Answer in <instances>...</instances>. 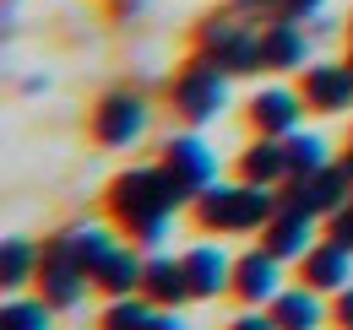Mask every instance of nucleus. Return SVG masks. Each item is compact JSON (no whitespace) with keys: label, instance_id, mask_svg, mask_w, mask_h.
I'll return each mask as SVG.
<instances>
[{"label":"nucleus","instance_id":"6","mask_svg":"<svg viewBox=\"0 0 353 330\" xmlns=\"http://www.w3.org/2000/svg\"><path fill=\"white\" fill-rule=\"evenodd\" d=\"M288 201L305 206L310 217H332V211H343L353 201L348 168H343V163H326V168H315L310 179H288Z\"/></svg>","mask_w":353,"mask_h":330},{"label":"nucleus","instance_id":"12","mask_svg":"<svg viewBox=\"0 0 353 330\" xmlns=\"http://www.w3.org/2000/svg\"><path fill=\"white\" fill-rule=\"evenodd\" d=\"M185 276H190V292L196 298H218L223 287H234V265L218 244H196L185 254Z\"/></svg>","mask_w":353,"mask_h":330},{"label":"nucleus","instance_id":"7","mask_svg":"<svg viewBox=\"0 0 353 330\" xmlns=\"http://www.w3.org/2000/svg\"><path fill=\"white\" fill-rule=\"evenodd\" d=\"M141 124H147V103H141L136 92H114V98H103V103H98L92 130H98V141H103V146H131L136 135H141Z\"/></svg>","mask_w":353,"mask_h":330},{"label":"nucleus","instance_id":"20","mask_svg":"<svg viewBox=\"0 0 353 330\" xmlns=\"http://www.w3.org/2000/svg\"><path fill=\"white\" fill-rule=\"evenodd\" d=\"M44 265V249H33L28 239H6V254H0V282L6 287H22L28 276H39Z\"/></svg>","mask_w":353,"mask_h":330},{"label":"nucleus","instance_id":"26","mask_svg":"<svg viewBox=\"0 0 353 330\" xmlns=\"http://www.w3.org/2000/svg\"><path fill=\"white\" fill-rule=\"evenodd\" d=\"M332 244H343L353 254V201L343 211H332Z\"/></svg>","mask_w":353,"mask_h":330},{"label":"nucleus","instance_id":"30","mask_svg":"<svg viewBox=\"0 0 353 330\" xmlns=\"http://www.w3.org/2000/svg\"><path fill=\"white\" fill-rule=\"evenodd\" d=\"M152 330H179V320L169 314V309H163V314H152Z\"/></svg>","mask_w":353,"mask_h":330},{"label":"nucleus","instance_id":"28","mask_svg":"<svg viewBox=\"0 0 353 330\" xmlns=\"http://www.w3.org/2000/svg\"><path fill=\"white\" fill-rule=\"evenodd\" d=\"M228 330H277V320H272V314H239Z\"/></svg>","mask_w":353,"mask_h":330},{"label":"nucleus","instance_id":"1","mask_svg":"<svg viewBox=\"0 0 353 330\" xmlns=\"http://www.w3.org/2000/svg\"><path fill=\"white\" fill-rule=\"evenodd\" d=\"M272 190L266 184H207L201 195H196V217H201V228H212V233H250V228H266L272 222Z\"/></svg>","mask_w":353,"mask_h":330},{"label":"nucleus","instance_id":"19","mask_svg":"<svg viewBox=\"0 0 353 330\" xmlns=\"http://www.w3.org/2000/svg\"><path fill=\"white\" fill-rule=\"evenodd\" d=\"M141 276H147V265L136 260V254H125V249H114L98 271H92V282L109 292V298H125V292H136L141 287Z\"/></svg>","mask_w":353,"mask_h":330},{"label":"nucleus","instance_id":"11","mask_svg":"<svg viewBox=\"0 0 353 330\" xmlns=\"http://www.w3.org/2000/svg\"><path fill=\"white\" fill-rule=\"evenodd\" d=\"M305 103L321 109V114L353 109V65H315L305 76Z\"/></svg>","mask_w":353,"mask_h":330},{"label":"nucleus","instance_id":"21","mask_svg":"<svg viewBox=\"0 0 353 330\" xmlns=\"http://www.w3.org/2000/svg\"><path fill=\"white\" fill-rule=\"evenodd\" d=\"M288 141V179H310L315 168H326V141L321 135H283Z\"/></svg>","mask_w":353,"mask_h":330},{"label":"nucleus","instance_id":"18","mask_svg":"<svg viewBox=\"0 0 353 330\" xmlns=\"http://www.w3.org/2000/svg\"><path fill=\"white\" fill-rule=\"evenodd\" d=\"M272 320L277 330H315L321 325V303H315V287H288L272 298Z\"/></svg>","mask_w":353,"mask_h":330},{"label":"nucleus","instance_id":"8","mask_svg":"<svg viewBox=\"0 0 353 330\" xmlns=\"http://www.w3.org/2000/svg\"><path fill=\"white\" fill-rule=\"evenodd\" d=\"M277 271H283V260L266 244L250 249V254H239V260H234V287H239V298H245V303H272V298L283 292V276H277Z\"/></svg>","mask_w":353,"mask_h":330},{"label":"nucleus","instance_id":"10","mask_svg":"<svg viewBox=\"0 0 353 330\" xmlns=\"http://www.w3.org/2000/svg\"><path fill=\"white\" fill-rule=\"evenodd\" d=\"M266 249L277 254V260H305L310 249V211L294 206V201H283V206L272 211V222H266Z\"/></svg>","mask_w":353,"mask_h":330},{"label":"nucleus","instance_id":"31","mask_svg":"<svg viewBox=\"0 0 353 330\" xmlns=\"http://www.w3.org/2000/svg\"><path fill=\"white\" fill-rule=\"evenodd\" d=\"M343 168H348V179H353V152H348V157H343Z\"/></svg>","mask_w":353,"mask_h":330},{"label":"nucleus","instance_id":"15","mask_svg":"<svg viewBox=\"0 0 353 330\" xmlns=\"http://www.w3.org/2000/svg\"><path fill=\"white\" fill-rule=\"evenodd\" d=\"M141 287H147L152 303H163V309H179L185 298H196V292H190V276H185V260H147Z\"/></svg>","mask_w":353,"mask_h":330},{"label":"nucleus","instance_id":"32","mask_svg":"<svg viewBox=\"0 0 353 330\" xmlns=\"http://www.w3.org/2000/svg\"><path fill=\"white\" fill-rule=\"evenodd\" d=\"M348 65H353V60H348Z\"/></svg>","mask_w":353,"mask_h":330},{"label":"nucleus","instance_id":"2","mask_svg":"<svg viewBox=\"0 0 353 330\" xmlns=\"http://www.w3.org/2000/svg\"><path fill=\"white\" fill-rule=\"evenodd\" d=\"M179 201H196L185 184H179L169 168H131L114 179V211L136 222V217H158V211H174Z\"/></svg>","mask_w":353,"mask_h":330},{"label":"nucleus","instance_id":"23","mask_svg":"<svg viewBox=\"0 0 353 330\" xmlns=\"http://www.w3.org/2000/svg\"><path fill=\"white\" fill-rule=\"evenodd\" d=\"M49 309H54L49 298H28V303L11 298L6 314H0V330H49Z\"/></svg>","mask_w":353,"mask_h":330},{"label":"nucleus","instance_id":"25","mask_svg":"<svg viewBox=\"0 0 353 330\" xmlns=\"http://www.w3.org/2000/svg\"><path fill=\"white\" fill-rule=\"evenodd\" d=\"M131 233H136V244H141V249H158L163 239H169V211H158V217H136Z\"/></svg>","mask_w":353,"mask_h":330},{"label":"nucleus","instance_id":"22","mask_svg":"<svg viewBox=\"0 0 353 330\" xmlns=\"http://www.w3.org/2000/svg\"><path fill=\"white\" fill-rule=\"evenodd\" d=\"M152 314H158L152 303H141V298L125 292V298H114L103 309V330H152Z\"/></svg>","mask_w":353,"mask_h":330},{"label":"nucleus","instance_id":"13","mask_svg":"<svg viewBox=\"0 0 353 330\" xmlns=\"http://www.w3.org/2000/svg\"><path fill=\"white\" fill-rule=\"evenodd\" d=\"M348 249L343 244H332V239H326V244H315L305 254V287H315V292H343L348 287Z\"/></svg>","mask_w":353,"mask_h":330},{"label":"nucleus","instance_id":"17","mask_svg":"<svg viewBox=\"0 0 353 330\" xmlns=\"http://www.w3.org/2000/svg\"><path fill=\"white\" fill-rule=\"evenodd\" d=\"M305 54H310V38L294 22H277V28L261 33V60L272 71H294V65H305Z\"/></svg>","mask_w":353,"mask_h":330},{"label":"nucleus","instance_id":"27","mask_svg":"<svg viewBox=\"0 0 353 330\" xmlns=\"http://www.w3.org/2000/svg\"><path fill=\"white\" fill-rule=\"evenodd\" d=\"M272 11H277V22H299V16H315V11H321V0H277Z\"/></svg>","mask_w":353,"mask_h":330},{"label":"nucleus","instance_id":"16","mask_svg":"<svg viewBox=\"0 0 353 330\" xmlns=\"http://www.w3.org/2000/svg\"><path fill=\"white\" fill-rule=\"evenodd\" d=\"M239 168H245L250 184H277V179H288V141H283V135H261L256 146H245Z\"/></svg>","mask_w":353,"mask_h":330},{"label":"nucleus","instance_id":"4","mask_svg":"<svg viewBox=\"0 0 353 330\" xmlns=\"http://www.w3.org/2000/svg\"><path fill=\"white\" fill-rule=\"evenodd\" d=\"M39 282H44V298L54 303V309H77L82 303V292H88L92 271L71 254V244H65V233L60 239H49L44 249V265H39Z\"/></svg>","mask_w":353,"mask_h":330},{"label":"nucleus","instance_id":"3","mask_svg":"<svg viewBox=\"0 0 353 330\" xmlns=\"http://www.w3.org/2000/svg\"><path fill=\"white\" fill-rule=\"evenodd\" d=\"M223 103H228V71L212 65L207 54H201L196 65H185V76L174 82V109L179 114L190 124H201V120H212Z\"/></svg>","mask_w":353,"mask_h":330},{"label":"nucleus","instance_id":"5","mask_svg":"<svg viewBox=\"0 0 353 330\" xmlns=\"http://www.w3.org/2000/svg\"><path fill=\"white\" fill-rule=\"evenodd\" d=\"M201 54L223 65L228 76H245V71H261V38L256 33H245L239 22H212L207 33H201Z\"/></svg>","mask_w":353,"mask_h":330},{"label":"nucleus","instance_id":"14","mask_svg":"<svg viewBox=\"0 0 353 330\" xmlns=\"http://www.w3.org/2000/svg\"><path fill=\"white\" fill-rule=\"evenodd\" d=\"M250 120H256L261 135H294V124H299V98L283 92V87H266V92H256V103H250Z\"/></svg>","mask_w":353,"mask_h":330},{"label":"nucleus","instance_id":"9","mask_svg":"<svg viewBox=\"0 0 353 330\" xmlns=\"http://www.w3.org/2000/svg\"><path fill=\"white\" fill-rule=\"evenodd\" d=\"M163 168L174 173L179 184L190 190V195H201L207 184H218V157L196 141V135H179V141H169V152H163Z\"/></svg>","mask_w":353,"mask_h":330},{"label":"nucleus","instance_id":"24","mask_svg":"<svg viewBox=\"0 0 353 330\" xmlns=\"http://www.w3.org/2000/svg\"><path fill=\"white\" fill-rule=\"evenodd\" d=\"M65 244H71V254L88 265V271H98L109 254H114V239L109 233H98V228H82V233H65Z\"/></svg>","mask_w":353,"mask_h":330},{"label":"nucleus","instance_id":"29","mask_svg":"<svg viewBox=\"0 0 353 330\" xmlns=\"http://www.w3.org/2000/svg\"><path fill=\"white\" fill-rule=\"evenodd\" d=\"M337 325H343V330H353V287H343V292H337Z\"/></svg>","mask_w":353,"mask_h":330}]
</instances>
